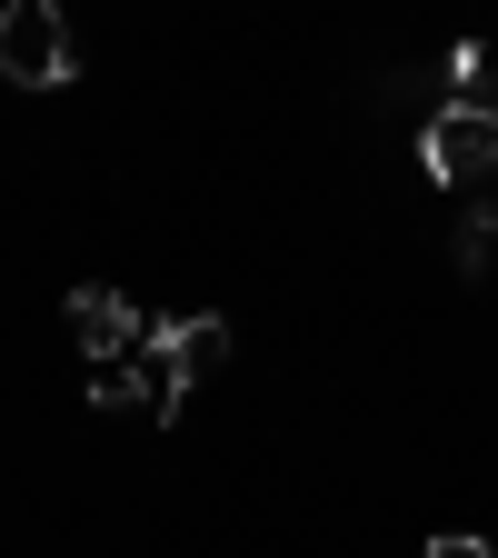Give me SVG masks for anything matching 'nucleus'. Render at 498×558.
<instances>
[{"label": "nucleus", "instance_id": "8", "mask_svg": "<svg viewBox=\"0 0 498 558\" xmlns=\"http://www.w3.org/2000/svg\"><path fill=\"white\" fill-rule=\"evenodd\" d=\"M418 558H488V538H478V529H449V538H429Z\"/></svg>", "mask_w": 498, "mask_h": 558}, {"label": "nucleus", "instance_id": "9", "mask_svg": "<svg viewBox=\"0 0 498 558\" xmlns=\"http://www.w3.org/2000/svg\"><path fill=\"white\" fill-rule=\"evenodd\" d=\"M0 11H11V0H0Z\"/></svg>", "mask_w": 498, "mask_h": 558}, {"label": "nucleus", "instance_id": "5", "mask_svg": "<svg viewBox=\"0 0 498 558\" xmlns=\"http://www.w3.org/2000/svg\"><path fill=\"white\" fill-rule=\"evenodd\" d=\"M139 399L160 409V369H139V360H90V409H139Z\"/></svg>", "mask_w": 498, "mask_h": 558}, {"label": "nucleus", "instance_id": "1", "mask_svg": "<svg viewBox=\"0 0 498 558\" xmlns=\"http://www.w3.org/2000/svg\"><path fill=\"white\" fill-rule=\"evenodd\" d=\"M70 70H81V50H70L60 0H11V11H0V81H21V90H60Z\"/></svg>", "mask_w": 498, "mask_h": 558}, {"label": "nucleus", "instance_id": "6", "mask_svg": "<svg viewBox=\"0 0 498 558\" xmlns=\"http://www.w3.org/2000/svg\"><path fill=\"white\" fill-rule=\"evenodd\" d=\"M459 269H469V279H488V269H498V209H478V220L459 230Z\"/></svg>", "mask_w": 498, "mask_h": 558}, {"label": "nucleus", "instance_id": "7", "mask_svg": "<svg viewBox=\"0 0 498 558\" xmlns=\"http://www.w3.org/2000/svg\"><path fill=\"white\" fill-rule=\"evenodd\" d=\"M478 70H488V50H478V40H459V50H449V81H459V100H488V81H478Z\"/></svg>", "mask_w": 498, "mask_h": 558}, {"label": "nucleus", "instance_id": "4", "mask_svg": "<svg viewBox=\"0 0 498 558\" xmlns=\"http://www.w3.org/2000/svg\"><path fill=\"white\" fill-rule=\"evenodd\" d=\"M70 339H81L90 360H130V339H139V310L110 290V279H81V290H70Z\"/></svg>", "mask_w": 498, "mask_h": 558}, {"label": "nucleus", "instance_id": "2", "mask_svg": "<svg viewBox=\"0 0 498 558\" xmlns=\"http://www.w3.org/2000/svg\"><path fill=\"white\" fill-rule=\"evenodd\" d=\"M418 160H429L439 190L488 180L498 170V100H439L429 120H418Z\"/></svg>", "mask_w": 498, "mask_h": 558}, {"label": "nucleus", "instance_id": "3", "mask_svg": "<svg viewBox=\"0 0 498 558\" xmlns=\"http://www.w3.org/2000/svg\"><path fill=\"white\" fill-rule=\"evenodd\" d=\"M150 349H160V418H180V399L230 360V319H209V310H199V319H160Z\"/></svg>", "mask_w": 498, "mask_h": 558}]
</instances>
